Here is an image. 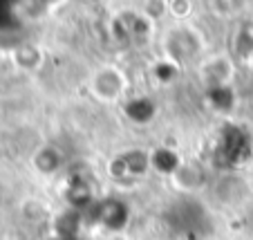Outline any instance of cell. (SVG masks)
<instances>
[{
  "instance_id": "obj_4",
  "label": "cell",
  "mask_w": 253,
  "mask_h": 240,
  "mask_svg": "<svg viewBox=\"0 0 253 240\" xmlns=\"http://www.w3.org/2000/svg\"><path fill=\"white\" fill-rule=\"evenodd\" d=\"M168 48H170V52L175 54L177 58H188L200 49V36L193 34L188 27H184L168 39Z\"/></svg>"
},
{
  "instance_id": "obj_7",
  "label": "cell",
  "mask_w": 253,
  "mask_h": 240,
  "mask_svg": "<svg viewBox=\"0 0 253 240\" xmlns=\"http://www.w3.org/2000/svg\"><path fill=\"white\" fill-rule=\"evenodd\" d=\"M202 178H204V171H202V166H197V164H182L179 166V171L175 173V180L177 184L182 189H195L197 184L202 182Z\"/></svg>"
},
{
  "instance_id": "obj_1",
  "label": "cell",
  "mask_w": 253,
  "mask_h": 240,
  "mask_svg": "<svg viewBox=\"0 0 253 240\" xmlns=\"http://www.w3.org/2000/svg\"><path fill=\"white\" fill-rule=\"evenodd\" d=\"M126 88H128V79H126L124 72L115 65L99 67L90 79V92L94 99L101 101V103L119 101L121 95L126 92Z\"/></svg>"
},
{
  "instance_id": "obj_5",
  "label": "cell",
  "mask_w": 253,
  "mask_h": 240,
  "mask_svg": "<svg viewBox=\"0 0 253 240\" xmlns=\"http://www.w3.org/2000/svg\"><path fill=\"white\" fill-rule=\"evenodd\" d=\"M61 162H63V155L54 146H43V148H39L34 153V166H36V171L41 175H52L54 171H58Z\"/></svg>"
},
{
  "instance_id": "obj_3",
  "label": "cell",
  "mask_w": 253,
  "mask_h": 240,
  "mask_svg": "<svg viewBox=\"0 0 253 240\" xmlns=\"http://www.w3.org/2000/svg\"><path fill=\"white\" fill-rule=\"evenodd\" d=\"M117 164H121V171L117 175H124V178H137V175H143L153 166L150 162V155L143 153V150H130V153H124Z\"/></svg>"
},
{
  "instance_id": "obj_2",
  "label": "cell",
  "mask_w": 253,
  "mask_h": 240,
  "mask_svg": "<svg viewBox=\"0 0 253 240\" xmlns=\"http://www.w3.org/2000/svg\"><path fill=\"white\" fill-rule=\"evenodd\" d=\"M233 74V63L226 56H215L202 65V79L209 83L211 88H222L231 81Z\"/></svg>"
},
{
  "instance_id": "obj_8",
  "label": "cell",
  "mask_w": 253,
  "mask_h": 240,
  "mask_svg": "<svg viewBox=\"0 0 253 240\" xmlns=\"http://www.w3.org/2000/svg\"><path fill=\"white\" fill-rule=\"evenodd\" d=\"M150 162H153L155 168L164 171L166 175H175L179 171V166H182L179 157L175 153H170V150H155V155H150Z\"/></svg>"
},
{
  "instance_id": "obj_9",
  "label": "cell",
  "mask_w": 253,
  "mask_h": 240,
  "mask_svg": "<svg viewBox=\"0 0 253 240\" xmlns=\"http://www.w3.org/2000/svg\"><path fill=\"white\" fill-rule=\"evenodd\" d=\"M168 9H172V14H175L177 18H184V16L191 14L193 2H186V0H182V2H168Z\"/></svg>"
},
{
  "instance_id": "obj_6",
  "label": "cell",
  "mask_w": 253,
  "mask_h": 240,
  "mask_svg": "<svg viewBox=\"0 0 253 240\" xmlns=\"http://www.w3.org/2000/svg\"><path fill=\"white\" fill-rule=\"evenodd\" d=\"M14 61L23 70H39L41 63H43V52H41L39 45L25 43L14 49Z\"/></svg>"
}]
</instances>
